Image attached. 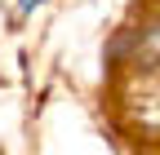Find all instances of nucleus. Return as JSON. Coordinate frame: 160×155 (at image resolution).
<instances>
[{
  "label": "nucleus",
  "instance_id": "obj_1",
  "mask_svg": "<svg viewBox=\"0 0 160 155\" xmlns=\"http://www.w3.org/2000/svg\"><path fill=\"white\" fill-rule=\"evenodd\" d=\"M36 5H40V0H18V13H31Z\"/></svg>",
  "mask_w": 160,
  "mask_h": 155
}]
</instances>
